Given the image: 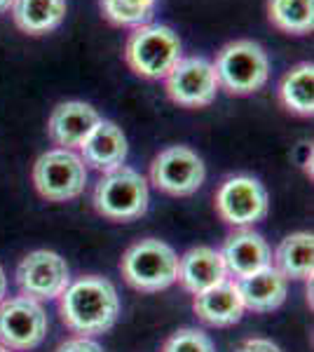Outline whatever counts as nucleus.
Returning <instances> with one entry per match:
<instances>
[{
  "label": "nucleus",
  "instance_id": "412c9836",
  "mask_svg": "<svg viewBox=\"0 0 314 352\" xmlns=\"http://www.w3.org/2000/svg\"><path fill=\"white\" fill-rule=\"evenodd\" d=\"M270 24L289 36H307L314 28V0H267Z\"/></svg>",
  "mask_w": 314,
  "mask_h": 352
},
{
  "label": "nucleus",
  "instance_id": "5701e85b",
  "mask_svg": "<svg viewBox=\"0 0 314 352\" xmlns=\"http://www.w3.org/2000/svg\"><path fill=\"white\" fill-rule=\"evenodd\" d=\"M162 352H216L214 343L204 331L199 329H179L176 333H171L164 343Z\"/></svg>",
  "mask_w": 314,
  "mask_h": 352
},
{
  "label": "nucleus",
  "instance_id": "aec40b11",
  "mask_svg": "<svg viewBox=\"0 0 314 352\" xmlns=\"http://www.w3.org/2000/svg\"><path fill=\"white\" fill-rule=\"evenodd\" d=\"M314 237L312 232H293L284 237L275 252V268L287 280H312Z\"/></svg>",
  "mask_w": 314,
  "mask_h": 352
},
{
  "label": "nucleus",
  "instance_id": "7ed1b4c3",
  "mask_svg": "<svg viewBox=\"0 0 314 352\" xmlns=\"http://www.w3.org/2000/svg\"><path fill=\"white\" fill-rule=\"evenodd\" d=\"M214 71L218 89L247 96L265 87L270 78V59L262 45L256 41H232L216 54Z\"/></svg>",
  "mask_w": 314,
  "mask_h": 352
},
{
  "label": "nucleus",
  "instance_id": "39448f33",
  "mask_svg": "<svg viewBox=\"0 0 314 352\" xmlns=\"http://www.w3.org/2000/svg\"><path fill=\"white\" fill-rule=\"evenodd\" d=\"M148 181L131 167L106 172L94 188V207L111 221H134L148 212Z\"/></svg>",
  "mask_w": 314,
  "mask_h": 352
},
{
  "label": "nucleus",
  "instance_id": "cd10ccee",
  "mask_svg": "<svg viewBox=\"0 0 314 352\" xmlns=\"http://www.w3.org/2000/svg\"><path fill=\"white\" fill-rule=\"evenodd\" d=\"M0 352H10L8 348H3V345H0Z\"/></svg>",
  "mask_w": 314,
  "mask_h": 352
},
{
  "label": "nucleus",
  "instance_id": "6e6552de",
  "mask_svg": "<svg viewBox=\"0 0 314 352\" xmlns=\"http://www.w3.org/2000/svg\"><path fill=\"white\" fill-rule=\"evenodd\" d=\"M47 336V315L40 300L14 296L0 300V345L8 350H33Z\"/></svg>",
  "mask_w": 314,
  "mask_h": 352
},
{
  "label": "nucleus",
  "instance_id": "a211bd4d",
  "mask_svg": "<svg viewBox=\"0 0 314 352\" xmlns=\"http://www.w3.org/2000/svg\"><path fill=\"white\" fill-rule=\"evenodd\" d=\"M12 19L28 36H45L66 19V0H12Z\"/></svg>",
  "mask_w": 314,
  "mask_h": 352
},
{
  "label": "nucleus",
  "instance_id": "f8f14e48",
  "mask_svg": "<svg viewBox=\"0 0 314 352\" xmlns=\"http://www.w3.org/2000/svg\"><path fill=\"white\" fill-rule=\"evenodd\" d=\"M101 116L85 101H64L52 111L47 120V134L59 148H80L89 132L99 124Z\"/></svg>",
  "mask_w": 314,
  "mask_h": 352
},
{
  "label": "nucleus",
  "instance_id": "423d86ee",
  "mask_svg": "<svg viewBox=\"0 0 314 352\" xmlns=\"http://www.w3.org/2000/svg\"><path fill=\"white\" fill-rule=\"evenodd\" d=\"M33 186L49 202L76 200L87 186V167L78 153L52 148L33 164Z\"/></svg>",
  "mask_w": 314,
  "mask_h": 352
},
{
  "label": "nucleus",
  "instance_id": "393cba45",
  "mask_svg": "<svg viewBox=\"0 0 314 352\" xmlns=\"http://www.w3.org/2000/svg\"><path fill=\"white\" fill-rule=\"evenodd\" d=\"M235 352H282V348L267 338H249Z\"/></svg>",
  "mask_w": 314,
  "mask_h": 352
},
{
  "label": "nucleus",
  "instance_id": "4be33fe9",
  "mask_svg": "<svg viewBox=\"0 0 314 352\" xmlns=\"http://www.w3.org/2000/svg\"><path fill=\"white\" fill-rule=\"evenodd\" d=\"M99 8L108 24L139 28L153 19L157 0H99Z\"/></svg>",
  "mask_w": 314,
  "mask_h": 352
},
{
  "label": "nucleus",
  "instance_id": "bb28decb",
  "mask_svg": "<svg viewBox=\"0 0 314 352\" xmlns=\"http://www.w3.org/2000/svg\"><path fill=\"white\" fill-rule=\"evenodd\" d=\"M10 8H12V0H0V14L8 12Z\"/></svg>",
  "mask_w": 314,
  "mask_h": 352
},
{
  "label": "nucleus",
  "instance_id": "ddd939ff",
  "mask_svg": "<svg viewBox=\"0 0 314 352\" xmlns=\"http://www.w3.org/2000/svg\"><path fill=\"white\" fill-rule=\"evenodd\" d=\"M127 136L111 120H99V124L80 146V157H82L85 167H92L104 174L122 167L124 160H127Z\"/></svg>",
  "mask_w": 314,
  "mask_h": 352
},
{
  "label": "nucleus",
  "instance_id": "6ab92c4d",
  "mask_svg": "<svg viewBox=\"0 0 314 352\" xmlns=\"http://www.w3.org/2000/svg\"><path fill=\"white\" fill-rule=\"evenodd\" d=\"M279 104L289 113L300 118L314 116V66L310 61H300L279 82Z\"/></svg>",
  "mask_w": 314,
  "mask_h": 352
},
{
  "label": "nucleus",
  "instance_id": "f3484780",
  "mask_svg": "<svg viewBox=\"0 0 314 352\" xmlns=\"http://www.w3.org/2000/svg\"><path fill=\"white\" fill-rule=\"evenodd\" d=\"M239 296H242L244 310L254 312H272L287 300L289 280L275 265H267L249 277L237 280Z\"/></svg>",
  "mask_w": 314,
  "mask_h": 352
},
{
  "label": "nucleus",
  "instance_id": "f257e3e1",
  "mask_svg": "<svg viewBox=\"0 0 314 352\" xmlns=\"http://www.w3.org/2000/svg\"><path fill=\"white\" fill-rule=\"evenodd\" d=\"M59 310L64 324L73 333L89 338L115 327L120 317V298L111 280L89 275L71 282L64 289L59 296Z\"/></svg>",
  "mask_w": 314,
  "mask_h": 352
},
{
  "label": "nucleus",
  "instance_id": "b1692460",
  "mask_svg": "<svg viewBox=\"0 0 314 352\" xmlns=\"http://www.w3.org/2000/svg\"><path fill=\"white\" fill-rule=\"evenodd\" d=\"M54 352H104V350H101V345L96 343V340L78 336V338L64 340V343H61Z\"/></svg>",
  "mask_w": 314,
  "mask_h": 352
},
{
  "label": "nucleus",
  "instance_id": "9d476101",
  "mask_svg": "<svg viewBox=\"0 0 314 352\" xmlns=\"http://www.w3.org/2000/svg\"><path fill=\"white\" fill-rule=\"evenodd\" d=\"M164 87H167L169 99L186 109H204L214 104L218 94L214 64L202 56L181 59L164 78Z\"/></svg>",
  "mask_w": 314,
  "mask_h": 352
},
{
  "label": "nucleus",
  "instance_id": "2eb2a0df",
  "mask_svg": "<svg viewBox=\"0 0 314 352\" xmlns=\"http://www.w3.org/2000/svg\"><path fill=\"white\" fill-rule=\"evenodd\" d=\"M176 280L192 296L221 285L223 280H227V270L225 263H223L221 252H216L211 247H195L190 252H186L179 258V275H176Z\"/></svg>",
  "mask_w": 314,
  "mask_h": 352
},
{
  "label": "nucleus",
  "instance_id": "4468645a",
  "mask_svg": "<svg viewBox=\"0 0 314 352\" xmlns=\"http://www.w3.org/2000/svg\"><path fill=\"white\" fill-rule=\"evenodd\" d=\"M223 263H225L227 275L237 277H249L254 272H258L267 265H272V252L270 244L265 242V237L258 235L254 230H237L223 244Z\"/></svg>",
  "mask_w": 314,
  "mask_h": 352
},
{
  "label": "nucleus",
  "instance_id": "f03ea898",
  "mask_svg": "<svg viewBox=\"0 0 314 352\" xmlns=\"http://www.w3.org/2000/svg\"><path fill=\"white\" fill-rule=\"evenodd\" d=\"M181 38L164 24H146L129 33L124 43V61L139 78L164 80L183 56Z\"/></svg>",
  "mask_w": 314,
  "mask_h": 352
},
{
  "label": "nucleus",
  "instance_id": "1a4fd4ad",
  "mask_svg": "<svg viewBox=\"0 0 314 352\" xmlns=\"http://www.w3.org/2000/svg\"><path fill=\"white\" fill-rule=\"evenodd\" d=\"M267 209H270L267 190L254 176H230L216 192V212L230 226L247 228L258 223L267 217Z\"/></svg>",
  "mask_w": 314,
  "mask_h": 352
},
{
  "label": "nucleus",
  "instance_id": "20e7f679",
  "mask_svg": "<svg viewBox=\"0 0 314 352\" xmlns=\"http://www.w3.org/2000/svg\"><path fill=\"white\" fill-rule=\"evenodd\" d=\"M120 270L129 287L136 292L155 294L171 287L179 275V256L162 240H141L124 252Z\"/></svg>",
  "mask_w": 314,
  "mask_h": 352
},
{
  "label": "nucleus",
  "instance_id": "9b49d317",
  "mask_svg": "<svg viewBox=\"0 0 314 352\" xmlns=\"http://www.w3.org/2000/svg\"><path fill=\"white\" fill-rule=\"evenodd\" d=\"M16 285L21 289V296L33 300H52L59 298L64 289L71 285V270L56 252L38 249L19 263Z\"/></svg>",
  "mask_w": 314,
  "mask_h": 352
},
{
  "label": "nucleus",
  "instance_id": "0eeeda50",
  "mask_svg": "<svg viewBox=\"0 0 314 352\" xmlns=\"http://www.w3.org/2000/svg\"><path fill=\"white\" fill-rule=\"evenodd\" d=\"M207 167L188 146H169L159 151L150 164V181L157 190L174 197H188L202 188Z\"/></svg>",
  "mask_w": 314,
  "mask_h": 352
},
{
  "label": "nucleus",
  "instance_id": "dca6fc26",
  "mask_svg": "<svg viewBox=\"0 0 314 352\" xmlns=\"http://www.w3.org/2000/svg\"><path fill=\"white\" fill-rule=\"evenodd\" d=\"M192 310L209 327H232L242 320L244 303L235 280H223L221 285L197 294Z\"/></svg>",
  "mask_w": 314,
  "mask_h": 352
},
{
  "label": "nucleus",
  "instance_id": "a878e982",
  "mask_svg": "<svg viewBox=\"0 0 314 352\" xmlns=\"http://www.w3.org/2000/svg\"><path fill=\"white\" fill-rule=\"evenodd\" d=\"M5 289H8V280H5V270L0 268V300L5 296Z\"/></svg>",
  "mask_w": 314,
  "mask_h": 352
}]
</instances>
